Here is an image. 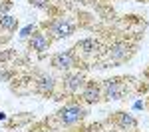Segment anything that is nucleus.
Listing matches in <instances>:
<instances>
[{"mask_svg":"<svg viewBox=\"0 0 149 132\" xmlns=\"http://www.w3.org/2000/svg\"><path fill=\"white\" fill-rule=\"evenodd\" d=\"M86 114H88V110H86L84 104L76 102V100H70V102H66V104L54 114V118H56L58 126L68 128V126H74V124L81 122V120L86 118Z\"/></svg>","mask_w":149,"mask_h":132,"instance_id":"obj_1","label":"nucleus"},{"mask_svg":"<svg viewBox=\"0 0 149 132\" xmlns=\"http://www.w3.org/2000/svg\"><path fill=\"white\" fill-rule=\"evenodd\" d=\"M46 28H48V36H50L52 40H62V38H68V36L74 34L76 24L72 22L70 18L60 16V18H52V20L46 24Z\"/></svg>","mask_w":149,"mask_h":132,"instance_id":"obj_2","label":"nucleus"},{"mask_svg":"<svg viewBox=\"0 0 149 132\" xmlns=\"http://www.w3.org/2000/svg\"><path fill=\"white\" fill-rule=\"evenodd\" d=\"M123 78H107L103 80L102 86V98L111 102V100H121L125 96V84L121 82Z\"/></svg>","mask_w":149,"mask_h":132,"instance_id":"obj_3","label":"nucleus"},{"mask_svg":"<svg viewBox=\"0 0 149 132\" xmlns=\"http://www.w3.org/2000/svg\"><path fill=\"white\" fill-rule=\"evenodd\" d=\"M50 64H52V68H56V70L68 72V70H72V68L78 64V56L74 54V50L56 52V54L52 56V60H50Z\"/></svg>","mask_w":149,"mask_h":132,"instance_id":"obj_4","label":"nucleus"},{"mask_svg":"<svg viewBox=\"0 0 149 132\" xmlns=\"http://www.w3.org/2000/svg\"><path fill=\"white\" fill-rule=\"evenodd\" d=\"M86 82H88V80H86V74H84V72H68V74L64 76V88H66V92L72 94V96L80 94Z\"/></svg>","mask_w":149,"mask_h":132,"instance_id":"obj_5","label":"nucleus"},{"mask_svg":"<svg viewBox=\"0 0 149 132\" xmlns=\"http://www.w3.org/2000/svg\"><path fill=\"white\" fill-rule=\"evenodd\" d=\"M28 46H30V50L42 54V52L50 50V46H52V38L48 36L46 30H36L34 34L28 38Z\"/></svg>","mask_w":149,"mask_h":132,"instance_id":"obj_6","label":"nucleus"},{"mask_svg":"<svg viewBox=\"0 0 149 132\" xmlns=\"http://www.w3.org/2000/svg\"><path fill=\"white\" fill-rule=\"evenodd\" d=\"M81 100L86 104H97L102 100V86L95 82V80H88L81 88Z\"/></svg>","mask_w":149,"mask_h":132,"instance_id":"obj_7","label":"nucleus"},{"mask_svg":"<svg viewBox=\"0 0 149 132\" xmlns=\"http://www.w3.org/2000/svg\"><path fill=\"white\" fill-rule=\"evenodd\" d=\"M54 90H56V80H54V76H50V74H40V76L36 78L34 92H38V94H42V96H52Z\"/></svg>","mask_w":149,"mask_h":132,"instance_id":"obj_8","label":"nucleus"},{"mask_svg":"<svg viewBox=\"0 0 149 132\" xmlns=\"http://www.w3.org/2000/svg\"><path fill=\"white\" fill-rule=\"evenodd\" d=\"M97 52H100V42L95 38H84V40H80L74 46V54L76 56L78 54H81V56H95Z\"/></svg>","mask_w":149,"mask_h":132,"instance_id":"obj_9","label":"nucleus"},{"mask_svg":"<svg viewBox=\"0 0 149 132\" xmlns=\"http://www.w3.org/2000/svg\"><path fill=\"white\" fill-rule=\"evenodd\" d=\"M107 54H109V58L113 60V62H123V60H127L131 56V48L125 42H115V44L109 46Z\"/></svg>","mask_w":149,"mask_h":132,"instance_id":"obj_10","label":"nucleus"},{"mask_svg":"<svg viewBox=\"0 0 149 132\" xmlns=\"http://www.w3.org/2000/svg\"><path fill=\"white\" fill-rule=\"evenodd\" d=\"M113 122L117 124V128H121V130H125V132L137 128V120L133 118V114H129V112H115Z\"/></svg>","mask_w":149,"mask_h":132,"instance_id":"obj_11","label":"nucleus"},{"mask_svg":"<svg viewBox=\"0 0 149 132\" xmlns=\"http://www.w3.org/2000/svg\"><path fill=\"white\" fill-rule=\"evenodd\" d=\"M18 28V18L12 14H4L0 16V30L2 32H14Z\"/></svg>","mask_w":149,"mask_h":132,"instance_id":"obj_12","label":"nucleus"},{"mask_svg":"<svg viewBox=\"0 0 149 132\" xmlns=\"http://www.w3.org/2000/svg\"><path fill=\"white\" fill-rule=\"evenodd\" d=\"M36 30H38V28H36V24H28V26H24L22 30H20V38H22V40L30 38V36L34 34Z\"/></svg>","mask_w":149,"mask_h":132,"instance_id":"obj_13","label":"nucleus"},{"mask_svg":"<svg viewBox=\"0 0 149 132\" xmlns=\"http://www.w3.org/2000/svg\"><path fill=\"white\" fill-rule=\"evenodd\" d=\"M30 4L34 8H40V10H48L50 8V0H30Z\"/></svg>","mask_w":149,"mask_h":132,"instance_id":"obj_14","label":"nucleus"},{"mask_svg":"<svg viewBox=\"0 0 149 132\" xmlns=\"http://www.w3.org/2000/svg\"><path fill=\"white\" fill-rule=\"evenodd\" d=\"M12 8V0H0V16L8 14Z\"/></svg>","mask_w":149,"mask_h":132,"instance_id":"obj_15","label":"nucleus"},{"mask_svg":"<svg viewBox=\"0 0 149 132\" xmlns=\"http://www.w3.org/2000/svg\"><path fill=\"white\" fill-rule=\"evenodd\" d=\"M0 120H6V114L4 112H0Z\"/></svg>","mask_w":149,"mask_h":132,"instance_id":"obj_16","label":"nucleus"},{"mask_svg":"<svg viewBox=\"0 0 149 132\" xmlns=\"http://www.w3.org/2000/svg\"><path fill=\"white\" fill-rule=\"evenodd\" d=\"M38 132H54L52 128H46V130H38Z\"/></svg>","mask_w":149,"mask_h":132,"instance_id":"obj_17","label":"nucleus"}]
</instances>
